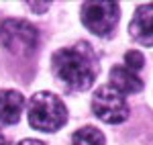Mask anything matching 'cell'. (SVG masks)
Masks as SVG:
<instances>
[{
    "instance_id": "obj_1",
    "label": "cell",
    "mask_w": 153,
    "mask_h": 145,
    "mask_svg": "<svg viewBox=\"0 0 153 145\" xmlns=\"http://www.w3.org/2000/svg\"><path fill=\"white\" fill-rule=\"evenodd\" d=\"M53 72L70 90H88L94 84L100 63L88 43H76L53 53Z\"/></svg>"
},
{
    "instance_id": "obj_2",
    "label": "cell",
    "mask_w": 153,
    "mask_h": 145,
    "mask_svg": "<svg viewBox=\"0 0 153 145\" xmlns=\"http://www.w3.org/2000/svg\"><path fill=\"white\" fill-rule=\"evenodd\" d=\"M27 117L33 129L43 133H53L65 125L68 109L61 102V98L55 96L53 92H37L27 104Z\"/></svg>"
},
{
    "instance_id": "obj_3",
    "label": "cell",
    "mask_w": 153,
    "mask_h": 145,
    "mask_svg": "<svg viewBox=\"0 0 153 145\" xmlns=\"http://www.w3.org/2000/svg\"><path fill=\"white\" fill-rule=\"evenodd\" d=\"M0 41L6 51L14 55H29L33 53L39 41V33L33 25L21 19H8L0 27Z\"/></svg>"
},
{
    "instance_id": "obj_4",
    "label": "cell",
    "mask_w": 153,
    "mask_h": 145,
    "mask_svg": "<svg viewBox=\"0 0 153 145\" xmlns=\"http://www.w3.org/2000/svg\"><path fill=\"white\" fill-rule=\"evenodd\" d=\"M120 8L118 2L108 0H94V2H84L82 6V23L88 31H92L98 37H108L118 23Z\"/></svg>"
},
{
    "instance_id": "obj_5",
    "label": "cell",
    "mask_w": 153,
    "mask_h": 145,
    "mask_svg": "<svg viewBox=\"0 0 153 145\" xmlns=\"http://www.w3.org/2000/svg\"><path fill=\"white\" fill-rule=\"evenodd\" d=\"M92 112L100 121L118 125L129 117V106L125 96L117 92L112 86H100L92 96Z\"/></svg>"
},
{
    "instance_id": "obj_6",
    "label": "cell",
    "mask_w": 153,
    "mask_h": 145,
    "mask_svg": "<svg viewBox=\"0 0 153 145\" xmlns=\"http://www.w3.org/2000/svg\"><path fill=\"white\" fill-rule=\"evenodd\" d=\"M131 37L145 47H153V2L139 6L129 27Z\"/></svg>"
},
{
    "instance_id": "obj_7",
    "label": "cell",
    "mask_w": 153,
    "mask_h": 145,
    "mask_svg": "<svg viewBox=\"0 0 153 145\" xmlns=\"http://www.w3.org/2000/svg\"><path fill=\"white\" fill-rule=\"evenodd\" d=\"M25 109V98L16 90H0V125H14Z\"/></svg>"
},
{
    "instance_id": "obj_8",
    "label": "cell",
    "mask_w": 153,
    "mask_h": 145,
    "mask_svg": "<svg viewBox=\"0 0 153 145\" xmlns=\"http://www.w3.org/2000/svg\"><path fill=\"white\" fill-rule=\"evenodd\" d=\"M110 86L125 96V94H135V92H139L143 88V80L139 78V74L131 72L129 68H125V65H114V68L110 70Z\"/></svg>"
},
{
    "instance_id": "obj_9",
    "label": "cell",
    "mask_w": 153,
    "mask_h": 145,
    "mask_svg": "<svg viewBox=\"0 0 153 145\" xmlns=\"http://www.w3.org/2000/svg\"><path fill=\"white\" fill-rule=\"evenodd\" d=\"M71 145H104V135L96 127H82L74 133Z\"/></svg>"
},
{
    "instance_id": "obj_10",
    "label": "cell",
    "mask_w": 153,
    "mask_h": 145,
    "mask_svg": "<svg viewBox=\"0 0 153 145\" xmlns=\"http://www.w3.org/2000/svg\"><path fill=\"white\" fill-rule=\"evenodd\" d=\"M143 65H145V57H143L139 51H135V49H131L125 53V68H129L131 72H139Z\"/></svg>"
},
{
    "instance_id": "obj_11",
    "label": "cell",
    "mask_w": 153,
    "mask_h": 145,
    "mask_svg": "<svg viewBox=\"0 0 153 145\" xmlns=\"http://www.w3.org/2000/svg\"><path fill=\"white\" fill-rule=\"evenodd\" d=\"M27 4H29L35 12H43V10H47V8H49L51 2H27Z\"/></svg>"
},
{
    "instance_id": "obj_12",
    "label": "cell",
    "mask_w": 153,
    "mask_h": 145,
    "mask_svg": "<svg viewBox=\"0 0 153 145\" xmlns=\"http://www.w3.org/2000/svg\"><path fill=\"white\" fill-rule=\"evenodd\" d=\"M19 145H47V143H43V141H39V139H25V141H21Z\"/></svg>"
},
{
    "instance_id": "obj_13",
    "label": "cell",
    "mask_w": 153,
    "mask_h": 145,
    "mask_svg": "<svg viewBox=\"0 0 153 145\" xmlns=\"http://www.w3.org/2000/svg\"><path fill=\"white\" fill-rule=\"evenodd\" d=\"M0 145H8V141H6V137L2 135V131H0Z\"/></svg>"
}]
</instances>
